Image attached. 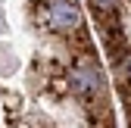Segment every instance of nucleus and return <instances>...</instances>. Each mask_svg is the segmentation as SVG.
I'll use <instances>...</instances> for the list:
<instances>
[{"instance_id": "nucleus-1", "label": "nucleus", "mask_w": 131, "mask_h": 128, "mask_svg": "<svg viewBox=\"0 0 131 128\" xmlns=\"http://www.w3.org/2000/svg\"><path fill=\"white\" fill-rule=\"evenodd\" d=\"M0 128H116L81 0H0Z\"/></svg>"}, {"instance_id": "nucleus-2", "label": "nucleus", "mask_w": 131, "mask_h": 128, "mask_svg": "<svg viewBox=\"0 0 131 128\" xmlns=\"http://www.w3.org/2000/svg\"><path fill=\"white\" fill-rule=\"evenodd\" d=\"M100 47L109 59L112 84L131 128V0H88Z\"/></svg>"}]
</instances>
